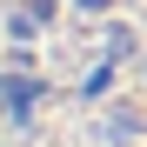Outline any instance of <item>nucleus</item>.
<instances>
[{"instance_id": "obj_1", "label": "nucleus", "mask_w": 147, "mask_h": 147, "mask_svg": "<svg viewBox=\"0 0 147 147\" xmlns=\"http://www.w3.org/2000/svg\"><path fill=\"white\" fill-rule=\"evenodd\" d=\"M0 147H147V0H0Z\"/></svg>"}]
</instances>
